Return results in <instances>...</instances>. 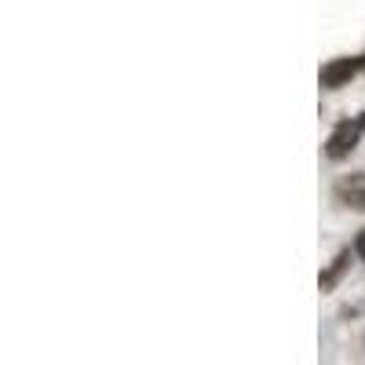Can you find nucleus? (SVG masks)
<instances>
[{
    "label": "nucleus",
    "mask_w": 365,
    "mask_h": 365,
    "mask_svg": "<svg viewBox=\"0 0 365 365\" xmlns=\"http://www.w3.org/2000/svg\"><path fill=\"white\" fill-rule=\"evenodd\" d=\"M361 132H365V113L354 117V120H340V125L332 128V135L325 139V158H329V161L351 158L354 146H358V139H361Z\"/></svg>",
    "instance_id": "obj_1"
},
{
    "label": "nucleus",
    "mask_w": 365,
    "mask_h": 365,
    "mask_svg": "<svg viewBox=\"0 0 365 365\" xmlns=\"http://www.w3.org/2000/svg\"><path fill=\"white\" fill-rule=\"evenodd\" d=\"M340 205L354 208V212H365V172H354V175H344L336 187H332Z\"/></svg>",
    "instance_id": "obj_2"
},
{
    "label": "nucleus",
    "mask_w": 365,
    "mask_h": 365,
    "mask_svg": "<svg viewBox=\"0 0 365 365\" xmlns=\"http://www.w3.org/2000/svg\"><path fill=\"white\" fill-rule=\"evenodd\" d=\"M361 66L365 58H332V63L322 66V88H344Z\"/></svg>",
    "instance_id": "obj_3"
},
{
    "label": "nucleus",
    "mask_w": 365,
    "mask_h": 365,
    "mask_svg": "<svg viewBox=\"0 0 365 365\" xmlns=\"http://www.w3.org/2000/svg\"><path fill=\"white\" fill-rule=\"evenodd\" d=\"M347 267H351V252L344 249V252H340L336 259L329 263V270H322V278H318V289H322V292H332V289L340 285V278L347 274Z\"/></svg>",
    "instance_id": "obj_4"
},
{
    "label": "nucleus",
    "mask_w": 365,
    "mask_h": 365,
    "mask_svg": "<svg viewBox=\"0 0 365 365\" xmlns=\"http://www.w3.org/2000/svg\"><path fill=\"white\" fill-rule=\"evenodd\" d=\"M354 252L361 256V263H365V227L358 230V237H354Z\"/></svg>",
    "instance_id": "obj_5"
}]
</instances>
